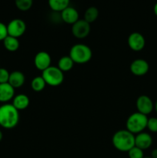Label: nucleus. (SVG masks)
<instances>
[{
	"label": "nucleus",
	"instance_id": "nucleus-1",
	"mask_svg": "<svg viewBox=\"0 0 157 158\" xmlns=\"http://www.w3.org/2000/svg\"><path fill=\"white\" fill-rule=\"evenodd\" d=\"M19 121L18 110L10 103L0 106V126L5 129L15 127Z\"/></svg>",
	"mask_w": 157,
	"mask_h": 158
},
{
	"label": "nucleus",
	"instance_id": "nucleus-2",
	"mask_svg": "<svg viewBox=\"0 0 157 158\" xmlns=\"http://www.w3.org/2000/svg\"><path fill=\"white\" fill-rule=\"evenodd\" d=\"M112 142L116 150L128 152L135 147V135L127 130H121L114 134Z\"/></svg>",
	"mask_w": 157,
	"mask_h": 158
},
{
	"label": "nucleus",
	"instance_id": "nucleus-3",
	"mask_svg": "<svg viewBox=\"0 0 157 158\" xmlns=\"http://www.w3.org/2000/svg\"><path fill=\"white\" fill-rule=\"evenodd\" d=\"M69 56L71 57L74 63L84 64L90 61L92 59V49L85 44H75L70 49Z\"/></svg>",
	"mask_w": 157,
	"mask_h": 158
},
{
	"label": "nucleus",
	"instance_id": "nucleus-4",
	"mask_svg": "<svg viewBox=\"0 0 157 158\" xmlns=\"http://www.w3.org/2000/svg\"><path fill=\"white\" fill-rule=\"evenodd\" d=\"M148 117L143 114L136 112L131 114L126 120V130L132 134H138L143 132L147 127Z\"/></svg>",
	"mask_w": 157,
	"mask_h": 158
},
{
	"label": "nucleus",
	"instance_id": "nucleus-5",
	"mask_svg": "<svg viewBox=\"0 0 157 158\" xmlns=\"http://www.w3.org/2000/svg\"><path fill=\"white\" fill-rule=\"evenodd\" d=\"M42 77L46 81V84L51 86H58L62 83L64 80V73L58 66H50L42 71Z\"/></svg>",
	"mask_w": 157,
	"mask_h": 158
},
{
	"label": "nucleus",
	"instance_id": "nucleus-6",
	"mask_svg": "<svg viewBox=\"0 0 157 158\" xmlns=\"http://www.w3.org/2000/svg\"><path fill=\"white\" fill-rule=\"evenodd\" d=\"M26 30V24L21 19H14L7 25L8 35L19 38Z\"/></svg>",
	"mask_w": 157,
	"mask_h": 158
},
{
	"label": "nucleus",
	"instance_id": "nucleus-7",
	"mask_svg": "<svg viewBox=\"0 0 157 158\" xmlns=\"http://www.w3.org/2000/svg\"><path fill=\"white\" fill-rule=\"evenodd\" d=\"M91 26L89 23L84 19H78L72 26V33L76 39H85L89 35Z\"/></svg>",
	"mask_w": 157,
	"mask_h": 158
},
{
	"label": "nucleus",
	"instance_id": "nucleus-8",
	"mask_svg": "<svg viewBox=\"0 0 157 158\" xmlns=\"http://www.w3.org/2000/svg\"><path fill=\"white\" fill-rule=\"evenodd\" d=\"M136 108L139 113L147 116L153 110L154 103L149 97L141 95L136 100Z\"/></svg>",
	"mask_w": 157,
	"mask_h": 158
},
{
	"label": "nucleus",
	"instance_id": "nucleus-9",
	"mask_svg": "<svg viewBox=\"0 0 157 158\" xmlns=\"http://www.w3.org/2000/svg\"><path fill=\"white\" fill-rule=\"evenodd\" d=\"M128 45L132 50L139 52L144 49L146 46V40L139 32H132L128 37Z\"/></svg>",
	"mask_w": 157,
	"mask_h": 158
},
{
	"label": "nucleus",
	"instance_id": "nucleus-10",
	"mask_svg": "<svg viewBox=\"0 0 157 158\" xmlns=\"http://www.w3.org/2000/svg\"><path fill=\"white\" fill-rule=\"evenodd\" d=\"M149 65L146 60L143 59H136L133 60L130 65V71L133 75L137 77L144 76L149 72Z\"/></svg>",
	"mask_w": 157,
	"mask_h": 158
},
{
	"label": "nucleus",
	"instance_id": "nucleus-11",
	"mask_svg": "<svg viewBox=\"0 0 157 158\" xmlns=\"http://www.w3.org/2000/svg\"><path fill=\"white\" fill-rule=\"evenodd\" d=\"M51 61L52 59L50 55L45 51L38 52L34 58V64L35 68L40 71H44L49 67L51 66Z\"/></svg>",
	"mask_w": 157,
	"mask_h": 158
},
{
	"label": "nucleus",
	"instance_id": "nucleus-12",
	"mask_svg": "<svg viewBox=\"0 0 157 158\" xmlns=\"http://www.w3.org/2000/svg\"><path fill=\"white\" fill-rule=\"evenodd\" d=\"M78 12L76 9L72 6H68L66 9L60 12V18L64 23L67 24L73 25L74 23H76L79 19H78Z\"/></svg>",
	"mask_w": 157,
	"mask_h": 158
},
{
	"label": "nucleus",
	"instance_id": "nucleus-13",
	"mask_svg": "<svg viewBox=\"0 0 157 158\" xmlns=\"http://www.w3.org/2000/svg\"><path fill=\"white\" fill-rule=\"evenodd\" d=\"M152 143V137L148 133L142 132L135 136V146L143 151L150 148Z\"/></svg>",
	"mask_w": 157,
	"mask_h": 158
},
{
	"label": "nucleus",
	"instance_id": "nucleus-14",
	"mask_svg": "<svg viewBox=\"0 0 157 158\" xmlns=\"http://www.w3.org/2000/svg\"><path fill=\"white\" fill-rule=\"evenodd\" d=\"M15 89L9 83H0V102L7 103L15 97Z\"/></svg>",
	"mask_w": 157,
	"mask_h": 158
},
{
	"label": "nucleus",
	"instance_id": "nucleus-15",
	"mask_svg": "<svg viewBox=\"0 0 157 158\" xmlns=\"http://www.w3.org/2000/svg\"><path fill=\"white\" fill-rule=\"evenodd\" d=\"M25 81H26V77L23 73L20 71H13L10 73L9 75V82L8 83L14 88H20L24 85Z\"/></svg>",
	"mask_w": 157,
	"mask_h": 158
},
{
	"label": "nucleus",
	"instance_id": "nucleus-16",
	"mask_svg": "<svg viewBox=\"0 0 157 158\" xmlns=\"http://www.w3.org/2000/svg\"><path fill=\"white\" fill-rule=\"evenodd\" d=\"M29 103H30V101H29V98L27 95L18 94V95L15 96L14 98L12 99V104L19 111L26 109L29 106Z\"/></svg>",
	"mask_w": 157,
	"mask_h": 158
},
{
	"label": "nucleus",
	"instance_id": "nucleus-17",
	"mask_svg": "<svg viewBox=\"0 0 157 158\" xmlns=\"http://www.w3.org/2000/svg\"><path fill=\"white\" fill-rule=\"evenodd\" d=\"M70 0H48L49 8L53 12H61L69 6Z\"/></svg>",
	"mask_w": 157,
	"mask_h": 158
},
{
	"label": "nucleus",
	"instance_id": "nucleus-18",
	"mask_svg": "<svg viewBox=\"0 0 157 158\" xmlns=\"http://www.w3.org/2000/svg\"><path fill=\"white\" fill-rule=\"evenodd\" d=\"M74 62L69 56H64L58 61V68L62 72H69L73 68Z\"/></svg>",
	"mask_w": 157,
	"mask_h": 158
},
{
	"label": "nucleus",
	"instance_id": "nucleus-19",
	"mask_svg": "<svg viewBox=\"0 0 157 158\" xmlns=\"http://www.w3.org/2000/svg\"><path fill=\"white\" fill-rule=\"evenodd\" d=\"M3 45L6 50L9 52H15L19 48V41L18 38L8 35L4 40H3Z\"/></svg>",
	"mask_w": 157,
	"mask_h": 158
},
{
	"label": "nucleus",
	"instance_id": "nucleus-20",
	"mask_svg": "<svg viewBox=\"0 0 157 158\" xmlns=\"http://www.w3.org/2000/svg\"><path fill=\"white\" fill-rule=\"evenodd\" d=\"M99 17V10L95 6H91L89 7L86 10L84 13V19H83L86 20L87 23L89 24L94 23L95 20L98 19Z\"/></svg>",
	"mask_w": 157,
	"mask_h": 158
},
{
	"label": "nucleus",
	"instance_id": "nucleus-21",
	"mask_svg": "<svg viewBox=\"0 0 157 158\" xmlns=\"http://www.w3.org/2000/svg\"><path fill=\"white\" fill-rule=\"evenodd\" d=\"M46 83L42 77H35L31 82V87L35 92H41L45 89Z\"/></svg>",
	"mask_w": 157,
	"mask_h": 158
},
{
	"label": "nucleus",
	"instance_id": "nucleus-22",
	"mask_svg": "<svg viewBox=\"0 0 157 158\" xmlns=\"http://www.w3.org/2000/svg\"><path fill=\"white\" fill-rule=\"evenodd\" d=\"M33 4V0H15V5L17 9L22 12L29 10Z\"/></svg>",
	"mask_w": 157,
	"mask_h": 158
},
{
	"label": "nucleus",
	"instance_id": "nucleus-23",
	"mask_svg": "<svg viewBox=\"0 0 157 158\" xmlns=\"http://www.w3.org/2000/svg\"><path fill=\"white\" fill-rule=\"evenodd\" d=\"M128 154H129V158H144L143 150L139 149L135 146L128 151Z\"/></svg>",
	"mask_w": 157,
	"mask_h": 158
},
{
	"label": "nucleus",
	"instance_id": "nucleus-24",
	"mask_svg": "<svg viewBox=\"0 0 157 158\" xmlns=\"http://www.w3.org/2000/svg\"><path fill=\"white\" fill-rule=\"evenodd\" d=\"M149 131L152 133H157V118L156 117H151L148 118L147 127Z\"/></svg>",
	"mask_w": 157,
	"mask_h": 158
},
{
	"label": "nucleus",
	"instance_id": "nucleus-25",
	"mask_svg": "<svg viewBox=\"0 0 157 158\" xmlns=\"http://www.w3.org/2000/svg\"><path fill=\"white\" fill-rule=\"evenodd\" d=\"M10 73L5 68H0V83H6L9 82Z\"/></svg>",
	"mask_w": 157,
	"mask_h": 158
},
{
	"label": "nucleus",
	"instance_id": "nucleus-26",
	"mask_svg": "<svg viewBox=\"0 0 157 158\" xmlns=\"http://www.w3.org/2000/svg\"><path fill=\"white\" fill-rule=\"evenodd\" d=\"M8 36L7 26L0 22V41H3Z\"/></svg>",
	"mask_w": 157,
	"mask_h": 158
},
{
	"label": "nucleus",
	"instance_id": "nucleus-27",
	"mask_svg": "<svg viewBox=\"0 0 157 158\" xmlns=\"http://www.w3.org/2000/svg\"><path fill=\"white\" fill-rule=\"evenodd\" d=\"M151 157H152V158H157V148H156V149L152 150V153H151Z\"/></svg>",
	"mask_w": 157,
	"mask_h": 158
},
{
	"label": "nucleus",
	"instance_id": "nucleus-28",
	"mask_svg": "<svg viewBox=\"0 0 157 158\" xmlns=\"http://www.w3.org/2000/svg\"><path fill=\"white\" fill-rule=\"evenodd\" d=\"M153 12L154 13H155V15L157 16V2L155 3V6H154V8H153Z\"/></svg>",
	"mask_w": 157,
	"mask_h": 158
},
{
	"label": "nucleus",
	"instance_id": "nucleus-29",
	"mask_svg": "<svg viewBox=\"0 0 157 158\" xmlns=\"http://www.w3.org/2000/svg\"><path fill=\"white\" fill-rule=\"evenodd\" d=\"M2 138H3V134H2V132L1 130H0V142L2 141Z\"/></svg>",
	"mask_w": 157,
	"mask_h": 158
},
{
	"label": "nucleus",
	"instance_id": "nucleus-30",
	"mask_svg": "<svg viewBox=\"0 0 157 158\" xmlns=\"http://www.w3.org/2000/svg\"><path fill=\"white\" fill-rule=\"evenodd\" d=\"M154 108H155V111H156V113H157V100H156V102H155V104H154Z\"/></svg>",
	"mask_w": 157,
	"mask_h": 158
},
{
	"label": "nucleus",
	"instance_id": "nucleus-31",
	"mask_svg": "<svg viewBox=\"0 0 157 158\" xmlns=\"http://www.w3.org/2000/svg\"><path fill=\"white\" fill-rule=\"evenodd\" d=\"M144 158H152V157H144Z\"/></svg>",
	"mask_w": 157,
	"mask_h": 158
}]
</instances>
